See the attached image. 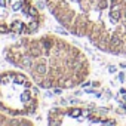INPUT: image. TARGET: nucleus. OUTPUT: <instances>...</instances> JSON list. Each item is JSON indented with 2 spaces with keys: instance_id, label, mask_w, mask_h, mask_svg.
Segmentation results:
<instances>
[{
  "instance_id": "15",
  "label": "nucleus",
  "mask_w": 126,
  "mask_h": 126,
  "mask_svg": "<svg viewBox=\"0 0 126 126\" xmlns=\"http://www.w3.org/2000/svg\"><path fill=\"white\" fill-rule=\"evenodd\" d=\"M108 71L110 73H116V67L114 65H108Z\"/></svg>"
},
{
  "instance_id": "12",
  "label": "nucleus",
  "mask_w": 126,
  "mask_h": 126,
  "mask_svg": "<svg viewBox=\"0 0 126 126\" xmlns=\"http://www.w3.org/2000/svg\"><path fill=\"white\" fill-rule=\"evenodd\" d=\"M30 99H31V95H30L28 92H24V94H22V101H24V102H28Z\"/></svg>"
},
{
  "instance_id": "21",
  "label": "nucleus",
  "mask_w": 126,
  "mask_h": 126,
  "mask_svg": "<svg viewBox=\"0 0 126 126\" xmlns=\"http://www.w3.org/2000/svg\"><path fill=\"white\" fill-rule=\"evenodd\" d=\"M53 92H55V94H61V89H59V88H56V89H55Z\"/></svg>"
},
{
  "instance_id": "4",
  "label": "nucleus",
  "mask_w": 126,
  "mask_h": 126,
  "mask_svg": "<svg viewBox=\"0 0 126 126\" xmlns=\"http://www.w3.org/2000/svg\"><path fill=\"white\" fill-rule=\"evenodd\" d=\"M82 114H83V111H82L80 108H73V110L70 111V116H71V117H80Z\"/></svg>"
},
{
  "instance_id": "6",
  "label": "nucleus",
  "mask_w": 126,
  "mask_h": 126,
  "mask_svg": "<svg viewBox=\"0 0 126 126\" xmlns=\"http://www.w3.org/2000/svg\"><path fill=\"white\" fill-rule=\"evenodd\" d=\"M14 80L16 82V83H25L27 82V79H25V76H22V74H16V76H14Z\"/></svg>"
},
{
  "instance_id": "8",
  "label": "nucleus",
  "mask_w": 126,
  "mask_h": 126,
  "mask_svg": "<svg viewBox=\"0 0 126 126\" xmlns=\"http://www.w3.org/2000/svg\"><path fill=\"white\" fill-rule=\"evenodd\" d=\"M110 43H111V46H120V39L117 37V36H114V37H111V40H110Z\"/></svg>"
},
{
  "instance_id": "19",
  "label": "nucleus",
  "mask_w": 126,
  "mask_h": 126,
  "mask_svg": "<svg viewBox=\"0 0 126 126\" xmlns=\"http://www.w3.org/2000/svg\"><path fill=\"white\" fill-rule=\"evenodd\" d=\"M120 107H123V110H126V102H120Z\"/></svg>"
},
{
  "instance_id": "5",
  "label": "nucleus",
  "mask_w": 126,
  "mask_h": 126,
  "mask_svg": "<svg viewBox=\"0 0 126 126\" xmlns=\"http://www.w3.org/2000/svg\"><path fill=\"white\" fill-rule=\"evenodd\" d=\"M37 27H39V24H37V21H33V22H30V24L27 25V28H28V31H30V33H33V31H36V30H37Z\"/></svg>"
},
{
  "instance_id": "18",
  "label": "nucleus",
  "mask_w": 126,
  "mask_h": 126,
  "mask_svg": "<svg viewBox=\"0 0 126 126\" xmlns=\"http://www.w3.org/2000/svg\"><path fill=\"white\" fill-rule=\"evenodd\" d=\"M89 85H91V82H85V83H82L83 88H85V86H89Z\"/></svg>"
},
{
  "instance_id": "20",
  "label": "nucleus",
  "mask_w": 126,
  "mask_h": 126,
  "mask_svg": "<svg viewBox=\"0 0 126 126\" xmlns=\"http://www.w3.org/2000/svg\"><path fill=\"white\" fill-rule=\"evenodd\" d=\"M39 8H40V9H43V8H45V3H42V2H40V3H39Z\"/></svg>"
},
{
  "instance_id": "24",
  "label": "nucleus",
  "mask_w": 126,
  "mask_h": 126,
  "mask_svg": "<svg viewBox=\"0 0 126 126\" xmlns=\"http://www.w3.org/2000/svg\"><path fill=\"white\" fill-rule=\"evenodd\" d=\"M125 19H126V11H125Z\"/></svg>"
},
{
  "instance_id": "16",
  "label": "nucleus",
  "mask_w": 126,
  "mask_h": 126,
  "mask_svg": "<svg viewBox=\"0 0 126 126\" xmlns=\"http://www.w3.org/2000/svg\"><path fill=\"white\" fill-rule=\"evenodd\" d=\"M119 80H120V82H123V80H125V74H123V73H120V74H119Z\"/></svg>"
},
{
  "instance_id": "1",
  "label": "nucleus",
  "mask_w": 126,
  "mask_h": 126,
  "mask_svg": "<svg viewBox=\"0 0 126 126\" xmlns=\"http://www.w3.org/2000/svg\"><path fill=\"white\" fill-rule=\"evenodd\" d=\"M120 11H122V8H120L119 3L113 5V8H111V11H110V16H111L113 21H119V18H120Z\"/></svg>"
},
{
  "instance_id": "17",
  "label": "nucleus",
  "mask_w": 126,
  "mask_h": 126,
  "mask_svg": "<svg viewBox=\"0 0 126 126\" xmlns=\"http://www.w3.org/2000/svg\"><path fill=\"white\" fill-rule=\"evenodd\" d=\"M0 6L5 8V6H6V0H0Z\"/></svg>"
},
{
  "instance_id": "14",
  "label": "nucleus",
  "mask_w": 126,
  "mask_h": 126,
  "mask_svg": "<svg viewBox=\"0 0 126 126\" xmlns=\"http://www.w3.org/2000/svg\"><path fill=\"white\" fill-rule=\"evenodd\" d=\"M105 6H107V2H105V0H102V2H99V5H98V8H99V9H104Z\"/></svg>"
},
{
  "instance_id": "13",
  "label": "nucleus",
  "mask_w": 126,
  "mask_h": 126,
  "mask_svg": "<svg viewBox=\"0 0 126 126\" xmlns=\"http://www.w3.org/2000/svg\"><path fill=\"white\" fill-rule=\"evenodd\" d=\"M9 31H12L11 28H8L6 25H0V33L2 34H5V33H9Z\"/></svg>"
},
{
  "instance_id": "3",
  "label": "nucleus",
  "mask_w": 126,
  "mask_h": 126,
  "mask_svg": "<svg viewBox=\"0 0 126 126\" xmlns=\"http://www.w3.org/2000/svg\"><path fill=\"white\" fill-rule=\"evenodd\" d=\"M12 79H14V76H9V74H0V83H2V85L11 83Z\"/></svg>"
},
{
  "instance_id": "9",
  "label": "nucleus",
  "mask_w": 126,
  "mask_h": 126,
  "mask_svg": "<svg viewBox=\"0 0 126 126\" xmlns=\"http://www.w3.org/2000/svg\"><path fill=\"white\" fill-rule=\"evenodd\" d=\"M30 55H31V56H39V55H40V49L31 47V49H30Z\"/></svg>"
},
{
  "instance_id": "23",
  "label": "nucleus",
  "mask_w": 126,
  "mask_h": 126,
  "mask_svg": "<svg viewBox=\"0 0 126 126\" xmlns=\"http://www.w3.org/2000/svg\"><path fill=\"white\" fill-rule=\"evenodd\" d=\"M123 99H125V101H126V94H125V96H123Z\"/></svg>"
},
{
  "instance_id": "22",
  "label": "nucleus",
  "mask_w": 126,
  "mask_h": 126,
  "mask_svg": "<svg viewBox=\"0 0 126 126\" xmlns=\"http://www.w3.org/2000/svg\"><path fill=\"white\" fill-rule=\"evenodd\" d=\"M111 3H113V5H116V3H119V0H111Z\"/></svg>"
},
{
  "instance_id": "10",
  "label": "nucleus",
  "mask_w": 126,
  "mask_h": 126,
  "mask_svg": "<svg viewBox=\"0 0 126 126\" xmlns=\"http://www.w3.org/2000/svg\"><path fill=\"white\" fill-rule=\"evenodd\" d=\"M36 71H37L39 74H45V71H46V67H45L43 64H40V65H37V67H36Z\"/></svg>"
},
{
  "instance_id": "2",
  "label": "nucleus",
  "mask_w": 126,
  "mask_h": 126,
  "mask_svg": "<svg viewBox=\"0 0 126 126\" xmlns=\"http://www.w3.org/2000/svg\"><path fill=\"white\" fill-rule=\"evenodd\" d=\"M24 27H25V25H24L21 21H15V22L12 24V28H11V30H12V31H15V33H19V34H21V31H22V28H24Z\"/></svg>"
},
{
  "instance_id": "7",
  "label": "nucleus",
  "mask_w": 126,
  "mask_h": 126,
  "mask_svg": "<svg viewBox=\"0 0 126 126\" xmlns=\"http://www.w3.org/2000/svg\"><path fill=\"white\" fill-rule=\"evenodd\" d=\"M42 45H43V47H45L46 50H49L50 46H52V42H50L49 39H43V40H42Z\"/></svg>"
},
{
  "instance_id": "11",
  "label": "nucleus",
  "mask_w": 126,
  "mask_h": 126,
  "mask_svg": "<svg viewBox=\"0 0 126 126\" xmlns=\"http://www.w3.org/2000/svg\"><path fill=\"white\" fill-rule=\"evenodd\" d=\"M21 8H22V3L21 2H15L14 5H12V9L16 12V11H21Z\"/></svg>"
}]
</instances>
